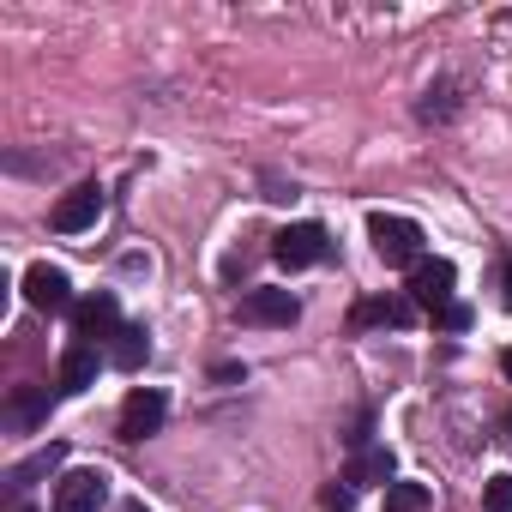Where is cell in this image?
<instances>
[{
    "label": "cell",
    "mask_w": 512,
    "mask_h": 512,
    "mask_svg": "<svg viewBox=\"0 0 512 512\" xmlns=\"http://www.w3.org/2000/svg\"><path fill=\"white\" fill-rule=\"evenodd\" d=\"M368 241L386 266H416L422 260V223L416 217H398V211H374L368 217Z\"/></svg>",
    "instance_id": "obj_1"
},
{
    "label": "cell",
    "mask_w": 512,
    "mask_h": 512,
    "mask_svg": "<svg viewBox=\"0 0 512 512\" xmlns=\"http://www.w3.org/2000/svg\"><path fill=\"white\" fill-rule=\"evenodd\" d=\"M332 253V235H326V223H290V229H278L272 235V260L284 266V272H308V266H320Z\"/></svg>",
    "instance_id": "obj_2"
},
{
    "label": "cell",
    "mask_w": 512,
    "mask_h": 512,
    "mask_svg": "<svg viewBox=\"0 0 512 512\" xmlns=\"http://www.w3.org/2000/svg\"><path fill=\"white\" fill-rule=\"evenodd\" d=\"M452 284H458V272H452V260H428V253H422V260L410 266V302H422L428 314L452 302Z\"/></svg>",
    "instance_id": "obj_3"
},
{
    "label": "cell",
    "mask_w": 512,
    "mask_h": 512,
    "mask_svg": "<svg viewBox=\"0 0 512 512\" xmlns=\"http://www.w3.org/2000/svg\"><path fill=\"white\" fill-rule=\"evenodd\" d=\"M235 314H241V326H296L302 302L290 290H247Z\"/></svg>",
    "instance_id": "obj_4"
},
{
    "label": "cell",
    "mask_w": 512,
    "mask_h": 512,
    "mask_svg": "<svg viewBox=\"0 0 512 512\" xmlns=\"http://www.w3.org/2000/svg\"><path fill=\"white\" fill-rule=\"evenodd\" d=\"M163 416H169V398H163L157 386L127 392V404H121V440H145V434H157Z\"/></svg>",
    "instance_id": "obj_5"
},
{
    "label": "cell",
    "mask_w": 512,
    "mask_h": 512,
    "mask_svg": "<svg viewBox=\"0 0 512 512\" xmlns=\"http://www.w3.org/2000/svg\"><path fill=\"white\" fill-rule=\"evenodd\" d=\"M97 217H103V187H97V181L73 187V193H67V199H61V205L49 211V223H55L61 235H85V229H91Z\"/></svg>",
    "instance_id": "obj_6"
},
{
    "label": "cell",
    "mask_w": 512,
    "mask_h": 512,
    "mask_svg": "<svg viewBox=\"0 0 512 512\" xmlns=\"http://www.w3.org/2000/svg\"><path fill=\"white\" fill-rule=\"evenodd\" d=\"M109 494V476L103 470H67L55 482V512H97Z\"/></svg>",
    "instance_id": "obj_7"
},
{
    "label": "cell",
    "mask_w": 512,
    "mask_h": 512,
    "mask_svg": "<svg viewBox=\"0 0 512 512\" xmlns=\"http://www.w3.org/2000/svg\"><path fill=\"white\" fill-rule=\"evenodd\" d=\"M25 302H31V308H43V314L79 308V302H73V284H67V272H61V266H31V272H25Z\"/></svg>",
    "instance_id": "obj_8"
},
{
    "label": "cell",
    "mask_w": 512,
    "mask_h": 512,
    "mask_svg": "<svg viewBox=\"0 0 512 512\" xmlns=\"http://www.w3.org/2000/svg\"><path fill=\"white\" fill-rule=\"evenodd\" d=\"M73 326H79V338H85V344H103V338H115V332H121V308H115V296H109V290L85 296V302L73 308Z\"/></svg>",
    "instance_id": "obj_9"
},
{
    "label": "cell",
    "mask_w": 512,
    "mask_h": 512,
    "mask_svg": "<svg viewBox=\"0 0 512 512\" xmlns=\"http://www.w3.org/2000/svg\"><path fill=\"white\" fill-rule=\"evenodd\" d=\"M350 326H356V332H368V326H410V302H404V296H374V302H356Z\"/></svg>",
    "instance_id": "obj_10"
},
{
    "label": "cell",
    "mask_w": 512,
    "mask_h": 512,
    "mask_svg": "<svg viewBox=\"0 0 512 512\" xmlns=\"http://www.w3.org/2000/svg\"><path fill=\"white\" fill-rule=\"evenodd\" d=\"M97 368H103V356H97L91 344H73V350L61 356V392H85V386H97Z\"/></svg>",
    "instance_id": "obj_11"
},
{
    "label": "cell",
    "mask_w": 512,
    "mask_h": 512,
    "mask_svg": "<svg viewBox=\"0 0 512 512\" xmlns=\"http://www.w3.org/2000/svg\"><path fill=\"white\" fill-rule=\"evenodd\" d=\"M61 464H67V446L55 440V446H43V452H31V458H19V464L7 470V482H13V488H31V482H43V476H55Z\"/></svg>",
    "instance_id": "obj_12"
},
{
    "label": "cell",
    "mask_w": 512,
    "mask_h": 512,
    "mask_svg": "<svg viewBox=\"0 0 512 512\" xmlns=\"http://www.w3.org/2000/svg\"><path fill=\"white\" fill-rule=\"evenodd\" d=\"M145 356H151V338H145L139 326H121V332L109 338V362H115V368H145Z\"/></svg>",
    "instance_id": "obj_13"
},
{
    "label": "cell",
    "mask_w": 512,
    "mask_h": 512,
    "mask_svg": "<svg viewBox=\"0 0 512 512\" xmlns=\"http://www.w3.org/2000/svg\"><path fill=\"white\" fill-rule=\"evenodd\" d=\"M350 482H392V452H386V446H368V452H356V464H350Z\"/></svg>",
    "instance_id": "obj_14"
},
{
    "label": "cell",
    "mask_w": 512,
    "mask_h": 512,
    "mask_svg": "<svg viewBox=\"0 0 512 512\" xmlns=\"http://www.w3.org/2000/svg\"><path fill=\"white\" fill-rule=\"evenodd\" d=\"M428 506V482H386V512H422Z\"/></svg>",
    "instance_id": "obj_15"
},
{
    "label": "cell",
    "mask_w": 512,
    "mask_h": 512,
    "mask_svg": "<svg viewBox=\"0 0 512 512\" xmlns=\"http://www.w3.org/2000/svg\"><path fill=\"white\" fill-rule=\"evenodd\" d=\"M43 410H49V392H13V404H7V422H13V428H31Z\"/></svg>",
    "instance_id": "obj_16"
},
{
    "label": "cell",
    "mask_w": 512,
    "mask_h": 512,
    "mask_svg": "<svg viewBox=\"0 0 512 512\" xmlns=\"http://www.w3.org/2000/svg\"><path fill=\"white\" fill-rule=\"evenodd\" d=\"M320 512H356V482L344 476V482H332V488H320Z\"/></svg>",
    "instance_id": "obj_17"
},
{
    "label": "cell",
    "mask_w": 512,
    "mask_h": 512,
    "mask_svg": "<svg viewBox=\"0 0 512 512\" xmlns=\"http://www.w3.org/2000/svg\"><path fill=\"white\" fill-rule=\"evenodd\" d=\"M482 512H512V476H494V482H488Z\"/></svg>",
    "instance_id": "obj_18"
},
{
    "label": "cell",
    "mask_w": 512,
    "mask_h": 512,
    "mask_svg": "<svg viewBox=\"0 0 512 512\" xmlns=\"http://www.w3.org/2000/svg\"><path fill=\"white\" fill-rule=\"evenodd\" d=\"M434 326H440V332H464V326H470V308H464V302H446V308H434Z\"/></svg>",
    "instance_id": "obj_19"
},
{
    "label": "cell",
    "mask_w": 512,
    "mask_h": 512,
    "mask_svg": "<svg viewBox=\"0 0 512 512\" xmlns=\"http://www.w3.org/2000/svg\"><path fill=\"white\" fill-rule=\"evenodd\" d=\"M500 302L512 308V253H506V260H500Z\"/></svg>",
    "instance_id": "obj_20"
},
{
    "label": "cell",
    "mask_w": 512,
    "mask_h": 512,
    "mask_svg": "<svg viewBox=\"0 0 512 512\" xmlns=\"http://www.w3.org/2000/svg\"><path fill=\"white\" fill-rule=\"evenodd\" d=\"M500 374H506V380H512V350H500Z\"/></svg>",
    "instance_id": "obj_21"
},
{
    "label": "cell",
    "mask_w": 512,
    "mask_h": 512,
    "mask_svg": "<svg viewBox=\"0 0 512 512\" xmlns=\"http://www.w3.org/2000/svg\"><path fill=\"white\" fill-rule=\"evenodd\" d=\"M121 512H145V506H139V500H127V506H121Z\"/></svg>",
    "instance_id": "obj_22"
},
{
    "label": "cell",
    "mask_w": 512,
    "mask_h": 512,
    "mask_svg": "<svg viewBox=\"0 0 512 512\" xmlns=\"http://www.w3.org/2000/svg\"><path fill=\"white\" fill-rule=\"evenodd\" d=\"M506 428H512V410H506Z\"/></svg>",
    "instance_id": "obj_23"
},
{
    "label": "cell",
    "mask_w": 512,
    "mask_h": 512,
    "mask_svg": "<svg viewBox=\"0 0 512 512\" xmlns=\"http://www.w3.org/2000/svg\"><path fill=\"white\" fill-rule=\"evenodd\" d=\"M19 512H37V506H19Z\"/></svg>",
    "instance_id": "obj_24"
}]
</instances>
